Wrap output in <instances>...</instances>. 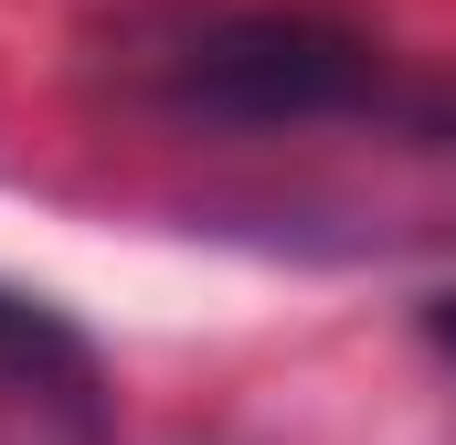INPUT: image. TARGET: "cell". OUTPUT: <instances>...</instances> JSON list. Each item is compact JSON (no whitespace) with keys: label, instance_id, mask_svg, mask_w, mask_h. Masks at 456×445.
I'll list each match as a JSON object with an SVG mask.
<instances>
[{"label":"cell","instance_id":"obj_1","mask_svg":"<svg viewBox=\"0 0 456 445\" xmlns=\"http://www.w3.org/2000/svg\"><path fill=\"white\" fill-rule=\"evenodd\" d=\"M86 85L181 138H308L382 127L456 149V85L414 75L330 0H117L86 32Z\"/></svg>","mask_w":456,"mask_h":445},{"label":"cell","instance_id":"obj_2","mask_svg":"<svg viewBox=\"0 0 456 445\" xmlns=\"http://www.w3.org/2000/svg\"><path fill=\"white\" fill-rule=\"evenodd\" d=\"M0 445H107V371L86 329L0 287Z\"/></svg>","mask_w":456,"mask_h":445},{"label":"cell","instance_id":"obj_3","mask_svg":"<svg viewBox=\"0 0 456 445\" xmlns=\"http://www.w3.org/2000/svg\"><path fill=\"white\" fill-rule=\"evenodd\" d=\"M425 339H436V360H456V297H436V308H425Z\"/></svg>","mask_w":456,"mask_h":445}]
</instances>
